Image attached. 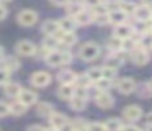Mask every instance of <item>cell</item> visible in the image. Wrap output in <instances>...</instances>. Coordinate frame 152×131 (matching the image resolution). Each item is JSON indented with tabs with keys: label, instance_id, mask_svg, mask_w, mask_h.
<instances>
[{
	"label": "cell",
	"instance_id": "28",
	"mask_svg": "<svg viewBox=\"0 0 152 131\" xmlns=\"http://www.w3.org/2000/svg\"><path fill=\"white\" fill-rule=\"evenodd\" d=\"M59 44V39H54L53 36H49L48 39H44V43H43V48H46V49H49V51H54V48Z\"/></svg>",
	"mask_w": 152,
	"mask_h": 131
},
{
	"label": "cell",
	"instance_id": "1",
	"mask_svg": "<svg viewBox=\"0 0 152 131\" xmlns=\"http://www.w3.org/2000/svg\"><path fill=\"white\" fill-rule=\"evenodd\" d=\"M70 59H72L70 52H66V51H51L46 56V62L51 67H59V66L69 64Z\"/></svg>",
	"mask_w": 152,
	"mask_h": 131
},
{
	"label": "cell",
	"instance_id": "4",
	"mask_svg": "<svg viewBox=\"0 0 152 131\" xmlns=\"http://www.w3.org/2000/svg\"><path fill=\"white\" fill-rule=\"evenodd\" d=\"M31 84L34 87H46V85L51 84V75L48 74L46 71H36L33 75H31Z\"/></svg>",
	"mask_w": 152,
	"mask_h": 131
},
{
	"label": "cell",
	"instance_id": "3",
	"mask_svg": "<svg viewBox=\"0 0 152 131\" xmlns=\"http://www.w3.org/2000/svg\"><path fill=\"white\" fill-rule=\"evenodd\" d=\"M98 54H100V48L95 43H85L80 48V57L83 61H93V59L98 57Z\"/></svg>",
	"mask_w": 152,
	"mask_h": 131
},
{
	"label": "cell",
	"instance_id": "46",
	"mask_svg": "<svg viewBox=\"0 0 152 131\" xmlns=\"http://www.w3.org/2000/svg\"><path fill=\"white\" fill-rule=\"evenodd\" d=\"M4 57V48H2V46H0V59Z\"/></svg>",
	"mask_w": 152,
	"mask_h": 131
},
{
	"label": "cell",
	"instance_id": "23",
	"mask_svg": "<svg viewBox=\"0 0 152 131\" xmlns=\"http://www.w3.org/2000/svg\"><path fill=\"white\" fill-rule=\"evenodd\" d=\"M28 110V107L25 103H21L20 100H17V102H13V103L10 105V113H13V115H17V116H20V115H23L25 111Z\"/></svg>",
	"mask_w": 152,
	"mask_h": 131
},
{
	"label": "cell",
	"instance_id": "6",
	"mask_svg": "<svg viewBox=\"0 0 152 131\" xmlns=\"http://www.w3.org/2000/svg\"><path fill=\"white\" fill-rule=\"evenodd\" d=\"M134 88H136V82L132 80L131 77H123V79H119V82H118V90L121 92L123 95L132 93V92H134Z\"/></svg>",
	"mask_w": 152,
	"mask_h": 131
},
{
	"label": "cell",
	"instance_id": "14",
	"mask_svg": "<svg viewBox=\"0 0 152 131\" xmlns=\"http://www.w3.org/2000/svg\"><path fill=\"white\" fill-rule=\"evenodd\" d=\"M74 93H75V90H74L72 84H62L59 87V90H57V95H59L62 100H70V98L74 97Z\"/></svg>",
	"mask_w": 152,
	"mask_h": 131
},
{
	"label": "cell",
	"instance_id": "40",
	"mask_svg": "<svg viewBox=\"0 0 152 131\" xmlns=\"http://www.w3.org/2000/svg\"><path fill=\"white\" fill-rule=\"evenodd\" d=\"M7 13H8V12H7V8H5L4 5H0V21L7 18Z\"/></svg>",
	"mask_w": 152,
	"mask_h": 131
},
{
	"label": "cell",
	"instance_id": "44",
	"mask_svg": "<svg viewBox=\"0 0 152 131\" xmlns=\"http://www.w3.org/2000/svg\"><path fill=\"white\" fill-rule=\"evenodd\" d=\"M145 120H147V124H149V126H152V113H149Z\"/></svg>",
	"mask_w": 152,
	"mask_h": 131
},
{
	"label": "cell",
	"instance_id": "9",
	"mask_svg": "<svg viewBox=\"0 0 152 131\" xmlns=\"http://www.w3.org/2000/svg\"><path fill=\"white\" fill-rule=\"evenodd\" d=\"M95 102L100 108H111L113 107V97L102 90H98V93L95 95Z\"/></svg>",
	"mask_w": 152,
	"mask_h": 131
},
{
	"label": "cell",
	"instance_id": "25",
	"mask_svg": "<svg viewBox=\"0 0 152 131\" xmlns=\"http://www.w3.org/2000/svg\"><path fill=\"white\" fill-rule=\"evenodd\" d=\"M4 67L7 69V71H18L20 69V61H18L17 57H7L4 61Z\"/></svg>",
	"mask_w": 152,
	"mask_h": 131
},
{
	"label": "cell",
	"instance_id": "27",
	"mask_svg": "<svg viewBox=\"0 0 152 131\" xmlns=\"http://www.w3.org/2000/svg\"><path fill=\"white\" fill-rule=\"evenodd\" d=\"M116 69L118 67H113V66H106V67H103V77L105 79H110V80H111V79H115L116 77Z\"/></svg>",
	"mask_w": 152,
	"mask_h": 131
},
{
	"label": "cell",
	"instance_id": "39",
	"mask_svg": "<svg viewBox=\"0 0 152 131\" xmlns=\"http://www.w3.org/2000/svg\"><path fill=\"white\" fill-rule=\"evenodd\" d=\"M90 130H105V123H90Z\"/></svg>",
	"mask_w": 152,
	"mask_h": 131
},
{
	"label": "cell",
	"instance_id": "34",
	"mask_svg": "<svg viewBox=\"0 0 152 131\" xmlns=\"http://www.w3.org/2000/svg\"><path fill=\"white\" fill-rule=\"evenodd\" d=\"M141 46H142V48H145V49L152 48V33H145V35L142 36Z\"/></svg>",
	"mask_w": 152,
	"mask_h": 131
},
{
	"label": "cell",
	"instance_id": "10",
	"mask_svg": "<svg viewBox=\"0 0 152 131\" xmlns=\"http://www.w3.org/2000/svg\"><path fill=\"white\" fill-rule=\"evenodd\" d=\"M147 61H149V54H147V51H145V48L134 49V51H132V62H134L136 66H145Z\"/></svg>",
	"mask_w": 152,
	"mask_h": 131
},
{
	"label": "cell",
	"instance_id": "41",
	"mask_svg": "<svg viewBox=\"0 0 152 131\" xmlns=\"http://www.w3.org/2000/svg\"><path fill=\"white\" fill-rule=\"evenodd\" d=\"M51 2H53L54 5H57V7H66L67 3H69V0H51Z\"/></svg>",
	"mask_w": 152,
	"mask_h": 131
},
{
	"label": "cell",
	"instance_id": "43",
	"mask_svg": "<svg viewBox=\"0 0 152 131\" xmlns=\"http://www.w3.org/2000/svg\"><path fill=\"white\" fill-rule=\"evenodd\" d=\"M44 126H41V124H31L30 130H43Z\"/></svg>",
	"mask_w": 152,
	"mask_h": 131
},
{
	"label": "cell",
	"instance_id": "7",
	"mask_svg": "<svg viewBox=\"0 0 152 131\" xmlns=\"http://www.w3.org/2000/svg\"><path fill=\"white\" fill-rule=\"evenodd\" d=\"M18 100L21 102V103H25L26 107H31V105H34L38 102V95L34 93L33 90H28V88H21V92H20V95H18Z\"/></svg>",
	"mask_w": 152,
	"mask_h": 131
},
{
	"label": "cell",
	"instance_id": "37",
	"mask_svg": "<svg viewBox=\"0 0 152 131\" xmlns=\"http://www.w3.org/2000/svg\"><path fill=\"white\" fill-rule=\"evenodd\" d=\"M8 113H10V105L5 103V102H0V118L7 116Z\"/></svg>",
	"mask_w": 152,
	"mask_h": 131
},
{
	"label": "cell",
	"instance_id": "15",
	"mask_svg": "<svg viewBox=\"0 0 152 131\" xmlns=\"http://www.w3.org/2000/svg\"><path fill=\"white\" fill-rule=\"evenodd\" d=\"M4 92L8 97H18L21 92V87L17 82H7V84H4Z\"/></svg>",
	"mask_w": 152,
	"mask_h": 131
},
{
	"label": "cell",
	"instance_id": "13",
	"mask_svg": "<svg viewBox=\"0 0 152 131\" xmlns=\"http://www.w3.org/2000/svg\"><path fill=\"white\" fill-rule=\"evenodd\" d=\"M87 107V97H82V95H75L70 98V108L75 111H82L83 108Z\"/></svg>",
	"mask_w": 152,
	"mask_h": 131
},
{
	"label": "cell",
	"instance_id": "18",
	"mask_svg": "<svg viewBox=\"0 0 152 131\" xmlns=\"http://www.w3.org/2000/svg\"><path fill=\"white\" fill-rule=\"evenodd\" d=\"M131 33H132L131 26H126L124 23L116 25V28H115V36H118V38H121V39L129 38V36H131Z\"/></svg>",
	"mask_w": 152,
	"mask_h": 131
},
{
	"label": "cell",
	"instance_id": "42",
	"mask_svg": "<svg viewBox=\"0 0 152 131\" xmlns=\"http://www.w3.org/2000/svg\"><path fill=\"white\" fill-rule=\"evenodd\" d=\"M85 2L88 3L90 7H95V5H98V3H102V2H100V0H85Z\"/></svg>",
	"mask_w": 152,
	"mask_h": 131
},
{
	"label": "cell",
	"instance_id": "20",
	"mask_svg": "<svg viewBox=\"0 0 152 131\" xmlns=\"http://www.w3.org/2000/svg\"><path fill=\"white\" fill-rule=\"evenodd\" d=\"M53 113H54V108L51 103L43 102V103L38 105V115H41V116H44V118H49Z\"/></svg>",
	"mask_w": 152,
	"mask_h": 131
},
{
	"label": "cell",
	"instance_id": "38",
	"mask_svg": "<svg viewBox=\"0 0 152 131\" xmlns=\"http://www.w3.org/2000/svg\"><path fill=\"white\" fill-rule=\"evenodd\" d=\"M69 128H77V130H85V128H88V124H87L85 121H82V120H77V121H74V123L70 124Z\"/></svg>",
	"mask_w": 152,
	"mask_h": 131
},
{
	"label": "cell",
	"instance_id": "17",
	"mask_svg": "<svg viewBox=\"0 0 152 131\" xmlns=\"http://www.w3.org/2000/svg\"><path fill=\"white\" fill-rule=\"evenodd\" d=\"M57 79H59L61 84H72V82H75L77 75H75V72H72V71H69V69H66V71H61V72H59Z\"/></svg>",
	"mask_w": 152,
	"mask_h": 131
},
{
	"label": "cell",
	"instance_id": "47",
	"mask_svg": "<svg viewBox=\"0 0 152 131\" xmlns=\"http://www.w3.org/2000/svg\"><path fill=\"white\" fill-rule=\"evenodd\" d=\"M145 2H152V0H145Z\"/></svg>",
	"mask_w": 152,
	"mask_h": 131
},
{
	"label": "cell",
	"instance_id": "2",
	"mask_svg": "<svg viewBox=\"0 0 152 131\" xmlns=\"http://www.w3.org/2000/svg\"><path fill=\"white\" fill-rule=\"evenodd\" d=\"M17 21L20 23L21 26H33L34 23L38 21V13L34 12V10H30V8L21 10L17 16Z\"/></svg>",
	"mask_w": 152,
	"mask_h": 131
},
{
	"label": "cell",
	"instance_id": "45",
	"mask_svg": "<svg viewBox=\"0 0 152 131\" xmlns=\"http://www.w3.org/2000/svg\"><path fill=\"white\" fill-rule=\"evenodd\" d=\"M147 88L152 92V80H149V82H147Z\"/></svg>",
	"mask_w": 152,
	"mask_h": 131
},
{
	"label": "cell",
	"instance_id": "8",
	"mask_svg": "<svg viewBox=\"0 0 152 131\" xmlns=\"http://www.w3.org/2000/svg\"><path fill=\"white\" fill-rule=\"evenodd\" d=\"M123 115H124V118L128 121H136L142 116V110L137 105H129V107H126L124 110H123Z\"/></svg>",
	"mask_w": 152,
	"mask_h": 131
},
{
	"label": "cell",
	"instance_id": "29",
	"mask_svg": "<svg viewBox=\"0 0 152 131\" xmlns=\"http://www.w3.org/2000/svg\"><path fill=\"white\" fill-rule=\"evenodd\" d=\"M67 10H69V13H72V15H77L79 12H82V3H79V2H72V3H67Z\"/></svg>",
	"mask_w": 152,
	"mask_h": 131
},
{
	"label": "cell",
	"instance_id": "31",
	"mask_svg": "<svg viewBox=\"0 0 152 131\" xmlns=\"http://www.w3.org/2000/svg\"><path fill=\"white\" fill-rule=\"evenodd\" d=\"M105 128H106V130H119V128H123V124H121V121H119V120L111 118V120H108L105 123Z\"/></svg>",
	"mask_w": 152,
	"mask_h": 131
},
{
	"label": "cell",
	"instance_id": "36",
	"mask_svg": "<svg viewBox=\"0 0 152 131\" xmlns=\"http://www.w3.org/2000/svg\"><path fill=\"white\" fill-rule=\"evenodd\" d=\"M8 77H10V71H7L5 67H0V85L7 84Z\"/></svg>",
	"mask_w": 152,
	"mask_h": 131
},
{
	"label": "cell",
	"instance_id": "33",
	"mask_svg": "<svg viewBox=\"0 0 152 131\" xmlns=\"http://www.w3.org/2000/svg\"><path fill=\"white\" fill-rule=\"evenodd\" d=\"M136 8H137V7H136L134 3H131V2H123V3H121V10L126 13V15H129V13H134Z\"/></svg>",
	"mask_w": 152,
	"mask_h": 131
},
{
	"label": "cell",
	"instance_id": "22",
	"mask_svg": "<svg viewBox=\"0 0 152 131\" xmlns=\"http://www.w3.org/2000/svg\"><path fill=\"white\" fill-rule=\"evenodd\" d=\"M110 21L115 23V25H121V23L126 21V13L123 10H116V12L110 13Z\"/></svg>",
	"mask_w": 152,
	"mask_h": 131
},
{
	"label": "cell",
	"instance_id": "24",
	"mask_svg": "<svg viewBox=\"0 0 152 131\" xmlns=\"http://www.w3.org/2000/svg\"><path fill=\"white\" fill-rule=\"evenodd\" d=\"M75 25H77V21H75V18H62L59 21V26H61V29L62 31H74V28H75Z\"/></svg>",
	"mask_w": 152,
	"mask_h": 131
},
{
	"label": "cell",
	"instance_id": "19",
	"mask_svg": "<svg viewBox=\"0 0 152 131\" xmlns=\"http://www.w3.org/2000/svg\"><path fill=\"white\" fill-rule=\"evenodd\" d=\"M75 41H77V36L74 35L72 31H64L62 35L59 36V43H61V44L72 46V44H75Z\"/></svg>",
	"mask_w": 152,
	"mask_h": 131
},
{
	"label": "cell",
	"instance_id": "12",
	"mask_svg": "<svg viewBox=\"0 0 152 131\" xmlns=\"http://www.w3.org/2000/svg\"><path fill=\"white\" fill-rule=\"evenodd\" d=\"M43 33L44 35H48V36H54V35H57V31L61 29V26H59V21H56V20H46V21L43 23Z\"/></svg>",
	"mask_w": 152,
	"mask_h": 131
},
{
	"label": "cell",
	"instance_id": "11",
	"mask_svg": "<svg viewBox=\"0 0 152 131\" xmlns=\"http://www.w3.org/2000/svg\"><path fill=\"white\" fill-rule=\"evenodd\" d=\"M51 120V128H56V130H62L67 126V116L62 113H53L49 116Z\"/></svg>",
	"mask_w": 152,
	"mask_h": 131
},
{
	"label": "cell",
	"instance_id": "30",
	"mask_svg": "<svg viewBox=\"0 0 152 131\" xmlns=\"http://www.w3.org/2000/svg\"><path fill=\"white\" fill-rule=\"evenodd\" d=\"M75 82L79 84V87H83V88H87L90 84H92V80H90V77L87 74H83V75H79V77L75 79Z\"/></svg>",
	"mask_w": 152,
	"mask_h": 131
},
{
	"label": "cell",
	"instance_id": "21",
	"mask_svg": "<svg viewBox=\"0 0 152 131\" xmlns=\"http://www.w3.org/2000/svg\"><path fill=\"white\" fill-rule=\"evenodd\" d=\"M93 20V13H90V12H79L75 15V21H77V25H88L90 21Z\"/></svg>",
	"mask_w": 152,
	"mask_h": 131
},
{
	"label": "cell",
	"instance_id": "35",
	"mask_svg": "<svg viewBox=\"0 0 152 131\" xmlns=\"http://www.w3.org/2000/svg\"><path fill=\"white\" fill-rule=\"evenodd\" d=\"M110 85H111V80H110V79L102 77L100 80H96V87H98V90H102V92H105Z\"/></svg>",
	"mask_w": 152,
	"mask_h": 131
},
{
	"label": "cell",
	"instance_id": "5",
	"mask_svg": "<svg viewBox=\"0 0 152 131\" xmlns=\"http://www.w3.org/2000/svg\"><path fill=\"white\" fill-rule=\"evenodd\" d=\"M15 51H17L20 56H33L34 52H36V46H34L31 41L23 39V41H18V43H17V48H15Z\"/></svg>",
	"mask_w": 152,
	"mask_h": 131
},
{
	"label": "cell",
	"instance_id": "32",
	"mask_svg": "<svg viewBox=\"0 0 152 131\" xmlns=\"http://www.w3.org/2000/svg\"><path fill=\"white\" fill-rule=\"evenodd\" d=\"M108 46H110L111 49H115V51H118V49L123 48V39L118 38V36H115V38H111V39L108 41Z\"/></svg>",
	"mask_w": 152,
	"mask_h": 131
},
{
	"label": "cell",
	"instance_id": "26",
	"mask_svg": "<svg viewBox=\"0 0 152 131\" xmlns=\"http://www.w3.org/2000/svg\"><path fill=\"white\" fill-rule=\"evenodd\" d=\"M87 75L90 77V80H92V82H96V80H100V79L103 77V69L93 67V69H90V71L87 72Z\"/></svg>",
	"mask_w": 152,
	"mask_h": 131
},
{
	"label": "cell",
	"instance_id": "16",
	"mask_svg": "<svg viewBox=\"0 0 152 131\" xmlns=\"http://www.w3.org/2000/svg\"><path fill=\"white\" fill-rule=\"evenodd\" d=\"M134 15L137 16L139 20L145 21V20H149V18L152 16V8H151L149 5H141V7H137V8H136Z\"/></svg>",
	"mask_w": 152,
	"mask_h": 131
}]
</instances>
